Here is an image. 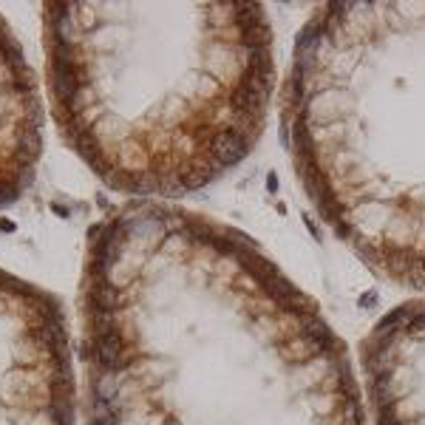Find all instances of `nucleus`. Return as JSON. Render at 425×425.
<instances>
[{
  "label": "nucleus",
  "mask_w": 425,
  "mask_h": 425,
  "mask_svg": "<svg viewBox=\"0 0 425 425\" xmlns=\"http://www.w3.org/2000/svg\"><path fill=\"white\" fill-rule=\"evenodd\" d=\"M43 49L57 133L116 193H198L264 133L275 88L264 4L49 0Z\"/></svg>",
  "instance_id": "nucleus-2"
},
{
  "label": "nucleus",
  "mask_w": 425,
  "mask_h": 425,
  "mask_svg": "<svg viewBox=\"0 0 425 425\" xmlns=\"http://www.w3.org/2000/svg\"><path fill=\"white\" fill-rule=\"evenodd\" d=\"M43 156V102L35 68L0 15V210L35 181Z\"/></svg>",
  "instance_id": "nucleus-6"
},
{
  "label": "nucleus",
  "mask_w": 425,
  "mask_h": 425,
  "mask_svg": "<svg viewBox=\"0 0 425 425\" xmlns=\"http://www.w3.org/2000/svg\"><path fill=\"white\" fill-rule=\"evenodd\" d=\"M371 425H425V298L380 315L360 340Z\"/></svg>",
  "instance_id": "nucleus-5"
},
{
  "label": "nucleus",
  "mask_w": 425,
  "mask_h": 425,
  "mask_svg": "<svg viewBox=\"0 0 425 425\" xmlns=\"http://www.w3.org/2000/svg\"><path fill=\"white\" fill-rule=\"evenodd\" d=\"M281 136L318 219L425 292V0H332L295 37Z\"/></svg>",
  "instance_id": "nucleus-3"
},
{
  "label": "nucleus",
  "mask_w": 425,
  "mask_h": 425,
  "mask_svg": "<svg viewBox=\"0 0 425 425\" xmlns=\"http://www.w3.org/2000/svg\"><path fill=\"white\" fill-rule=\"evenodd\" d=\"M85 425H369L352 352L247 233L131 198L88 230Z\"/></svg>",
  "instance_id": "nucleus-1"
},
{
  "label": "nucleus",
  "mask_w": 425,
  "mask_h": 425,
  "mask_svg": "<svg viewBox=\"0 0 425 425\" xmlns=\"http://www.w3.org/2000/svg\"><path fill=\"white\" fill-rule=\"evenodd\" d=\"M63 301L0 267V425H77Z\"/></svg>",
  "instance_id": "nucleus-4"
}]
</instances>
